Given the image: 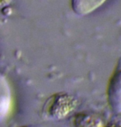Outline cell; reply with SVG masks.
Returning a JSON list of instances; mask_svg holds the SVG:
<instances>
[{"label":"cell","instance_id":"1","mask_svg":"<svg viewBox=\"0 0 121 127\" xmlns=\"http://www.w3.org/2000/svg\"><path fill=\"white\" fill-rule=\"evenodd\" d=\"M107 101L111 111L121 113V58L116 64L107 87Z\"/></svg>","mask_w":121,"mask_h":127},{"label":"cell","instance_id":"2","mask_svg":"<svg viewBox=\"0 0 121 127\" xmlns=\"http://www.w3.org/2000/svg\"><path fill=\"white\" fill-rule=\"evenodd\" d=\"M11 90L5 75L0 71V121L8 116L11 108Z\"/></svg>","mask_w":121,"mask_h":127},{"label":"cell","instance_id":"3","mask_svg":"<svg viewBox=\"0 0 121 127\" xmlns=\"http://www.w3.org/2000/svg\"><path fill=\"white\" fill-rule=\"evenodd\" d=\"M106 0H72L73 12L79 16H85L100 7Z\"/></svg>","mask_w":121,"mask_h":127},{"label":"cell","instance_id":"4","mask_svg":"<svg viewBox=\"0 0 121 127\" xmlns=\"http://www.w3.org/2000/svg\"><path fill=\"white\" fill-rule=\"evenodd\" d=\"M12 0H0V7H3L6 6L8 4L10 3V2Z\"/></svg>","mask_w":121,"mask_h":127},{"label":"cell","instance_id":"5","mask_svg":"<svg viewBox=\"0 0 121 127\" xmlns=\"http://www.w3.org/2000/svg\"><path fill=\"white\" fill-rule=\"evenodd\" d=\"M20 127H32V126H20Z\"/></svg>","mask_w":121,"mask_h":127}]
</instances>
